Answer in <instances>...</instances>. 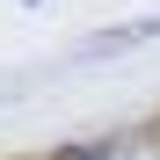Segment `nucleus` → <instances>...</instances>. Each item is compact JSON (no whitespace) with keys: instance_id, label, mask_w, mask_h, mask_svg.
<instances>
[{"instance_id":"1","label":"nucleus","mask_w":160,"mask_h":160,"mask_svg":"<svg viewBox=\"0 0 160 160\" xmlns=\"http://www.w3.org/2000/svg\"><path fill=\"white\" fill-rule=\"evenodd\" d=\"M88 160H160V146L153 138H109V146H95Z\"/></svg>"}]
</instances>
